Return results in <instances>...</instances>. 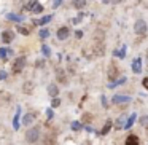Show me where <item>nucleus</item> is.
Returning <instances> with one entry per match:
<instances>
[{
	"mask_svg": "<svg viewBox=\"0 0 148 145\" xmlns=\"http://www.w3.org/2000/svg\"><path fill=\"white\" fill-rule=\"evenodd\" d=\"M38 137H40V126H34L26 132V140L29 144H35L38 140Z\"/></svg>",
	"mask_w": 148,
	"mask_h": 145,
	"instance_id": "1",
	"label": "nucleus"
},
{
	"mask_svg": "<svg viewBox=\"0 0 148 145\" xmlns=\"http://www.w3.org/2000/svg\"><path fill=\"white\" fill-rule=\"evenodd\" d=\"M147 29H148V26H147V23H145L143 19H137V21H135V24H134L135 34L143 35V34H147Z\"/></svg>",
	"mask_w": 148,
	"mask_h": 145,
	"instance_id": "2",
	"label": "nucleus"
},
{
	"mask_svg": "<svg viewBox=\"0 0 148 145\" xmlns=\"http://www.w3.org/2000/svg\"><path fill=\"white\" fill-rule=\"evenodd\" d=\"M24 65H26V58H24V56H21V58H18L16 61H14L13 72H14V74H19V72L24 69Z\"/></svg>",
	"mask_w": 148,
	"mask_h": 145,
	"instance_id": "3",
	"label": "nucleus"
},
{
	"mask_svg": "<svg viewBox=\"0 0 148 145\" xmlns=\"http://www.w3.org/2000/svg\"><path fill=\"white\" fill-rule=\"evenodd\" d=\"M113 104H127L131 102V97L129 96H121V94H116V96H113Z\"/></svg>",
	"mask_w": 148,
	"mask_h": 145,
	"instance_id": "4",
	"label": "nucleus"
},
{
	"mask_svg": "<svg viewBox=\"0 0 148 145\" xmlns=\"http://www.w3.org/2000/svg\"><path fill=\"white\" fill-rule=\"evenodd\" d=\"M27 8H29L30 11H34V13H42L43 11V7L37 2V0H34V2H30L29 5H27Z\"/></svg>",
	"mask_w": 148,
	"mask_h": 145,
	"instance_id": "5",
	"label": "nucleus"
},
{
	"mask_svg": "<svg viewBox=\"0 0 148 145\" xmlns=\"http://www.w3.org/2000/svg\"><path fill=\"white\" fill-rule=\"evenodd\" d=\"M14 38V34L11 32V30H3L2 32V42L3 43H11Z\"/></svg>",
	"mask_w": 148,
	"mask_h": 145,
	"instance_id": "6",
	"label": "nucleus"
},
{
	"mask_svg": "<svg viewBox=\"0 0 148 145\" xmlns=\"http://www.w3.org/2000/svg\"><path fill=\"white\" fill-rule=\"evenodd\" d=\"M69 34H70V29H69V27H61V29L58 30V38L65 40V38H69Z\"/></svg>",
	"mask_w": 148,
	"mask_h": 145,
	"instance_id": "7",
	"label": "nucleus"
},
{
	"mask_svg": "<svg viewBox=\"0 0 148 145\" xmlns=\"http://www.w3.org/2000/svg\"><path fill=\"white\" fill-rule=\"evenodd\" d=\"M19 116H21V107H16V113H14V118H13V129H19Z\"/></svg>",
	"mask_w": 148,
	"mask_h": 145,
	"instance_id": "8",
	"label": "nucleus"
},
{
	"mask_svg": "<svg viewBox=\"0 0 148 145\" xmlns=\"http://www.w3.org/2000/svg\"><path fill=\"white\" fill-rule=\"evenodd\" d=\"M119 75V72H118V69H116V65L115 64H110V67H108V78L110 80H113V78H116Z\"/></svg>",
	"mask_w": 148,
	"mask_h": 145,
	"instance_id": "9",
	"label": "nucleus"
},
{
	"mask_svg": "<svg viewBox=\"0 0 148 145\" xmlns=\"http://www.w3.org/2000/svg\"><path fill=\"white\" fill-rule=\"evenodd\" d=\"M140 65H142V59L137 58L134 62H132V72H134V74H140V72H142V67H140Z\"/></svg>",
	"mask_w": 148,
	"mask_h": 145,
	"instance_id": "10",
	"label": "nucleus"
},
{
	"mask_svg": "<svg viewBox=\"0 0 148 145\" xmlns=\"http://www.w3.org/2000/svg\"><path fill=\"white\" fill-rule=\"evenodd\" d=\"M140 144V139L137 137V135H129L127 139H126V145H138Z\"/></svg>",
	"mask_w": 148,
	"mask_h": 145,
	"instance_id": "11",
	"label": "nucleus"
},
{
	"mask_svg": "<svg viewBox=\"0 0 148 145\" xmlns=\"http://www.w3.org/2000/svg\"><path fill=\"white\" fill-rule=\"evenodd\" d=\"M48 93H49V96H51V97H58V94H59L58 86H56L54 83H51V85L48 86Z\"/></svg>",
	"mask_w": 148,
	"mask_h": 145,
	"instance_id": "12",
	"label": "nucleus"
},
{
	"mask_svg": "<svg viewBox=\"0 0 148 145\" xmlns=\"http://www.w3.org/2000/svg\"><path fill=\"white\" fill-rule=\"evenodd\" d=\"M49 21H51V16H43V18H40V19H35L34 24H35V26H43V24L49 23Z\"/></svg>",
	"mask_w": 148,
	"mask_h": 145,
	"instance_id": "13",
	"label": "nucleus"
},
{
	"mask_svg": "<svg viewBox=\"0 0 148 145\" xmlns=\"http://www.w3.org/2000/svg\"><path fill=\"white\" fill-rule=\"evenodd\" d=\"M7 19L14 21V23H21V21H24V18L23 16H18V14H14V13H8L7 14Z\"/></svg>",
	"mask_w": 148,
	"mask_h": 145,
	"instance_id": "14",
	"label": "nucleus"
},
{
	"mask_svg": "<svg viewBox=\"0 0 148 145\" xmlns=\"http://www.w3.org/2000/svg\"><path fill=\"white\" fill-rule=\"evenodd\" d=\"M11 53H13L11 49H7V48H0V58L7 61V59H8V56H10Z\"/></svg>",
	"mask_w": 148,
	"mask_h": 145,
	"instance_id": "15",
	"label": "nucleus"
},
{
	"mask_svg": "<svg viewBox=\"0 0 148 145\" xmlns=\"http://www.w3.org/2000/svg\"><path fill=\"white\" fill-rule=\"evenodd\" d=\"M135 116H137L135 113H132V115L129 116V118H127V121H126V124H124V129H129L132 124H134V121H135Z\"/></svg>",
	"mask_w": 148,
	"mask_h": 145,
	"instance_id": "16",
	"label": "nucleus"
},
{
	"mask_svg": "<svg viewBox=\"0 0 148 145\" xmlns=\"http://www.w3.org/2000/svg\"><path fill=\"white\" fill-rule=\"evenodd\" d=\"M113 54H115L116 58L123 59V58L126 56V46H123V48H121V51H119V49H115V53H113Z\"/></svg>",
	"mask_w": 148,
	"mask_h": 145,
	"instance_id": "17",
	"label": "nucleus"
},
{
	"mask_svg": "<svg viewBox=\"0 0 148 145\" xmlns=\"http://www.w3.org/2000/svg\"><path fill=\"white\" fill-rule=\"evenodd\" d=\"M84 5H86V0H73V7L78 8V10H81Z\"/></svg>",
	"mask_w": 148,
	"mask_h": 145,
	"instance_id": "18",
	"label": "nucleus"
},
{
	"mask_svg": "<svg viewBox=\"0 0 148 145\" xmlns=\"http://www.w3.org/2000/svg\"><path fill=\"white\" fill-rule=\"evenodd\" d=\"M32 89H34V83L27 81V83L24 85V93H26V94H29V93H32Z\"/></svg>",
	"mask_w": 148,
	"mask_h": 145,
	"instance_id": "19",
	"label": "nucleus"
},
{
	"mask_svg": "<svg viewBox=\"0 0 148 145\" xmlns=\"http://www.w3.org/2000/svg\"><path fill=\"white\" fill-rule=\"evenodd\" d=\"M32 121H34V115H30V113H27V115L24 116V121H23V123H24L26 126H29Z\"/></svg>",
	"mask_w": 148,
	"mask_h": 145,
	"instance_id": "20",
	"label": "nucleus"
},
{
	"mask_svg": "<svg viewBox=\"0 0 148 145\" xmlns=\"http://www.w3.org/2000/svg\"><path fill=\"white\" fill-rule=\"evenodd\" d=\"M140 124L143 126V128H147V129H148V115L140 116Z\"/></svg>",
	"mask_w": 148,
	"mask_h": 145,
	"instance_id": "21",
	"label": "nucleus"
},
{
	"mask_svg": "<svg viewBox=\"0 0 148 145\" xmlns=\"http://www.w3.org/2000/svg\"><path fill=\"white\" fill-rule=\"evenodd\" d=\"M110 129H112V121H107L105 124H103V128H102V134H107Z\"/></svg>",
	"mask_w": 148,
	"mask_h": 145,
	"instance_id": "22",
	"label": "nucleus"
},
{
	"mask_svg": "<svg viewBox=\"0 0 148 145\" xmlns=\"http://www.w3.org/2000/svg\"><path fill=\"white\" fill-rule=\"evenodd\" d=\"M81 128H83V124H81L80 121H73V123H72V129H73V131H80Z\"/></svg>",
	"mask_w": 148,
	"mask_h": 145,
	"instance_id": "23",
	"label": "nucleus"
},
{
	"mask_svg": "<svg viewBox=\"0 0 148 145\" xmlns=\"http://www.w3.org/2000/svg\"><path fill=\"white\" fill-rule=\"evenodd\" d=\"M42 53L46 56V58H49V56H51V49H49L46 45H43V46H42Z\"/></svg>",
	"mask_w": 148,
	"mask_h": 145,
	"instance_id": "24",
	"label": "nucleus"
},
{
	"mask_svg": "<svg viewBox=\"0 0 148 145\" xmlns=\"http://www.w3.org/2000/svg\"><path fill=\"white\" fill-rule=\"evenodd\" d=\"M56 74H58V77H59V81H61V83H65V81H67V80H65V77H64V72H62V70H58Z\"/></svg>",
	"mask_w": 148,
	"mask_h": 145,
	"instance_id": "25",
	"label": "nucleus"
},
{
	"mask_svg": "<svg viewBox=\"0 0 148 145\" xmlns=\"http://www.w3.org/2000/svg\"><path fill=\"white\" fill-rule=\"evenodd\" d=\"M59 104H61V100H59V97H53L51 107H59Z\"/></svg>",
	"mask_w": 148,
	"mask_h": 145,
	"instance_id": "26",
	"label": "nucleus"
},
{
	"mask_svg": "<svg viewBox=\"0 0 148 145\" xmlns=\"http://www.w3.org/2000/svg\"><path fill=\"white\" fill-rule=\"evenodd\" d=\"M48 30L46 29H43V30H40V38H46V37H48Z\"/></svg>",
	"mask_w": 148,
	"mask_h": 145,
	"instance_id": "27",
	"label": "nucleus"
},
{
	"mask_svg": "<svg viewBox=\"0 0 148 145\" xmlns=\"http://www.w3.org/2000/svg\"><path fill=\"white\" fill-rule=\"evenodd\" d=\"M53 140H54V135H48V137H46V145H53Z\"/></svg>",
	"mask_w": 148,
	"mask_h": 145,
	"instance_id": "28",
	"label": "nucleus"
},
{
	"mask_svg": "<svg viewBox=\"0 0 148 145\" xmlns=\"http://www.w3.org/2000/svg\"><path fill=\"white\" fill-rule=\"evenodd\" d=\"M124 81H126V78H124V77H123V78H121V80H118V81H115V83H112V85H110V86H112V88H113V86H116V85H121V83H124Z\"/></svg>",
	"mask_w": 148,
	"mask_h": 145,
	"instance_id": "29",
	"label": "nucleus"
},
{
	"mask_svg": "<svg viewBox=\"0 0 148 145\" xmlns=\"http://www.w3.org/2000/svg\"><path fill=\"white\" fill-rule=\"evenodd\" d=\"M46 115H48V118L51 120L53 116H54V113H53V109H48V110H46Z\"/></svg>",
	"mask_w": 148,
	"mask_h": 145,
	"instance_id": "30",
	"label": "nucleus"
},
{
	"mask_svg": "<svg viewBox=\"0 0 148 145\" xmlns=\"http://www.w3.org/2000/svg\"><path fill=\"white\" fill-rule=\"evenodd\" d=\"M61 3H62V0H54V2H53V8H58Z\"/></svg>",
	"mask_w": 148,
	"mask_h": 145,
	"instance_id": "31",
	"label": "nucleus"
},
{
	"mask_svg": "<svg viewBox=\"0 0 148 145\" xmlns=\"http://www.w3.org/2000/svg\"><path fill=\"white\" fill-rule=\"evenodd\" d=\"M18 30H19L21 34H24V35H27V34H29V30H27V29H24V27H18Z\"/></svg>",
	"mask_w": 148,
	"mask_h": 145,
	"instance_id": "32",
	"label": "nucleus"
},
{
	"mask_svg": "<svg viewBox=\"0 0 148 145\" xmlns=\"http://www.w3.org/2000/svg\"><path fill=\"white\" fill-rule=\"evenodd\" d=\"M7 78V72L5 70H0V80H5Z\"/></svg>",
	"mask_w": 148,
	"mask_h": 145,
	"instance_id": "33",
	"label": "nucleus"
},
{
	"mask_svg": "<svg viewBox=\"0 0 148 145\" xmlns=\"http://www.w3.org/2000/svg\"><path fill=\"white\" fill-rule=\"evenodd\" d=\"M142 83H143L145 89H148V77H147V78H143V81H142Z\"/></svg>",
	"mask_w": 148,
	"mask_h": 145,
	"instance_id": "34",
	"label": "nucleus"
},
{
	"mask_svg": "<svg viewBox=\"0 0 148 145\" xmlns=\"http://www.w3.org/2000/svg\"><path fill=\"white\" fill-rule=\"evenodd\" d=\"M75 35H77V38H81V37H83V32H81V30H78V32L75 34Z\"/></svg>",
	"mask_w": 148,
	"mask_h": 145,
	"instance_id": "35",
	"label": "nucleus"
},
{
	"mask_svg": "<svg viewBox=\"0 0 148 145\" xmlns=\"http://www.w3.org/2000/svg\"><path fill=\"white\" fill-rule=\"evenodd\" d=\"M102 102H103L102 105H103V107H107V100H105V96H102Z\"/></svg>",
	"mask_w": 148,
	"mask_h": 145,
	"instance_id": "36",
	"label": "nucleus"
},
{
	"mask_svg": "<svg viewBox=\"0 0 148 145\" xmlns=\"http://www.w3.org/2000/svg\"><path fill=\"white\" fill-rule=\"evenodd\" d=\"M121 0H112V3H119Z\"/></svg>",
	"mask_w": 148,
	"mask_h": 145,
	"instance_id": "37",
	"label": "nucleus"
},
{
	"mask_svg": "<svg viewBox=\"0 0 148 145\" xmlns=\"http://www.w3.org/2000/svg\"><path fill=\"white\" fill-rule=\"evenodd\" d=\"M108 2H112V0H103V3H108Z\"/></svg>",
	"mask_w": 148,
	"mask_h": 145,
	"instance_id": "38",
	"label": "nucleus"
},
{
	"mask_svg": "<svg viewBox=\"0 0 148 145\" xmlns=\"http://www.w3.org/2000/svg\"><path fill=\"white\" fill-rule=\"evenodd\" d=\"M147 65H148V54H147Z\"/></svg>",
	"mask_w": 148,
	"mask_h": 145,
	"instance_id": "39",
	"label": "nucleus"
}]
</instances>
